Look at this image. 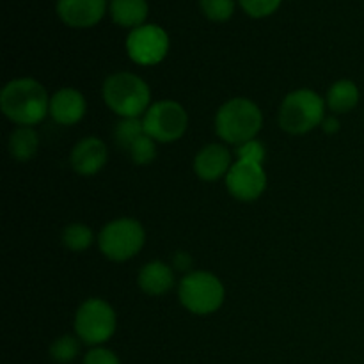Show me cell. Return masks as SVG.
<instances>
[{
    "mask_svg": "<svg viewBox=\"0 0 364 364\" xmlns=\"http://www.w3.org/2000/svg\"><path fill=\"white\" fill-rule=\"evenodd\" d=\"M4 116L20 127H34L50 114L46 89L34 78H16L4 85L0 92Z\"/></svg>",
    "mask_w": 364,
    "mask_h": 364,
    "instance_id": "1",
    "label": "cell"
},
{
    "mask_svg": "<svg viewBox=\"0 0 364 364\" xmlns=\"http://www.w3.org/2000/svg\"><path fill=\"white\" fill-rule=\"evenodd\" d=\"M262 110L247 98H233L217 110L215 132L228 144L242 146L252 141L262 130Z\"/></svg>",
    "mask_w": 364,
    "mask_h": 364,
    "instance_id": "2",
    "label": "cell"
},
{
    "mask_svg": "<svg viewBox=\"0 0 364 364\" xmlns=\"http://www.w3.org/2000/svg\"><path fill=\"white\" fill-rule=\"evenodd\" d=\"M103 100L114 114L121 116V119L141 117L148 112L151 91L141 77L121 71L110 75L105 80Z\"/></svg>",
    "mask_w": 364,
    "mask_h": 364,
    "instance_id": "3",
    "label": "cell"
},
{
    "mask_svg": "<svg viewBox=\"0 0 364 364\" xmlns=\"http://www.w3.org/2000/svg\"><path fill=\"white\" fill-rule=\"evenodd\" d=\"M326 119V100L311 89H297L283 100L279 124L291 135H302L320 127Z\"/></svg>",
    "mask_w": 364,
    "mask_h": 364,
    "instance_id": "4",
    "label": "cell"
},
{
    "mask_svg": "<svg viewBox=\"0 0 364 364\" xmlns=\"http://www.w3.org/2000/svg\"><path fill=\"white\" fill-rule=\"evenodd\" d=\"M178 297L181 306L194 315H210L223 306L224 287L213 274L196 270L180 281Z\"/></svg>",
    "mask_w": 364,
    "mask_h": 364,
    "instance_id": "5",
    "label": "cell"
},
{
    "mask_svg": "<svg viewBox=\"0 0 364 364\" xmlns=\"http://www.w3.org/2000/svg\"><path fill=\"white\" fill-rule=\"evenodd\" d=\"M144 242L146 233L142 224L135 219H128V217L110 220L109 224L103 226L98 237L100 251L112 262L132 259L141 252Z\"/></svg>",
    "mask_w": 364,
    "mask_h": 364,
    "instance_id": "6",
    "label": "cell"
},
{
    "mask_svg": "<svg viewBox=\"0 0 364 364\" xmlns=\"http://www.w3.org/2000/svg\"><path fill=\"white\" fill-rule=\"evenodd\" d=\"M116 311L103 299L91 297L84 301L75 315V333L87 345H102L116 333Z\"/></svg>",
    "mask_w": 364,
    "mask_h": 364,
    "instance_id": "7",
    "label": "cell"
},
{
    "mask_svg": "<svg viewBox=\"0 0 364 364\" xmlns=\"http://www.w3.org/2000/svg\"><path fill=\"white\" fill-rule=\"evenodd\" d=\"M144 134L156 142H174L185 134L188 116L183 107L173 100L153 103L144 114Z\"/></svg>",
    "mask_w": 364,
    "mask_h": 364,
    "instance_id": "8",
    "label": "cell"
},
{
    "mask_svg": "<svg viewBox=\"0 0 364 364\" xmlns=\"http://www.w3.org/2000/svg\"><path fill=\"white\" fill-rule=\"evenodd\" d=\"M169 50V36L159 25H141L127 38L128 57L139 66L162 63Z\"/></svg>",
    "mask_w": 364,
    "mask_h": 364,
    "instance_id": "9",
    "label": "cell"
},
{
    "mask_svg": "<svg viewBox=\"0 0 364 364\" xmlns=\"http://www.w3.org/2000/svg\"><path fill=\"white\" fill-rule=\"evenodd\" d=\"M226 187L238 201H256L267 187V174L262 164L237 160L226 174Z\"/></svg>",
    "mask_w": 364,
    "mask_h": 364,
    "instance_id": "10",
    "label": "cell"
},
{
    "mask_svg": "<svg viewBox=\"0 0 364 364\" xmlns=\"http://www.w3.org/2000/svg\"><path fill=\"white\" fill-rule=\"evenodd\" d=\"M107 11V0H59L57 14L66 25L87 28L98 23Z\"/></svg>",
    "mask_w": 364,
    "mask_h": 364,
    "instance_id": "11",
    "label": "cell"
},
{
    "mask_svg": "<svg viewBox=\"0 0 364 364\" xmlns=\"http://www.w3.org/2000/svg\"><path fill=\"white\" fill-rule=\"evenodd\" d=\"M107 156L109 151L105 142L100 141L98 137H84L75 144L70 162L75 173L82 176H92L105 167Z\"/></svg>",
    "mask_w": 364,
    "mask_h": 364,
    "instance_id": "12",
    "label": "cell"
},
{
    "mask_svg": "<svg viewBox=\"0 0 364 364\" xmlns=\"http://www.w3.org/2000/svg\"><path fill=\"white\" fill-rule=\"evenodd\" d=\"M85 98L80 91L64 87L50 98V116L63 127L77 124L85 116Z\"/></svg>",
    "mask_w": 364,
    "mask_h": 364,
    "instance_id": "13",
    "label": "cell"
},
{
    "mask_svg": "<svg viewBox=\"0 0 364 364\" xmlns=\"http://www.w3.org/2000/svg\"><path fill=\"white\" fill-rule=\"evenodd\" d=\"M231 169V153L223 144H208L196 155L194 173L203 181H217Z\"/></svg>",
    "mask_w": 364,
    "mask_h": 364,
    "instance_id": "14",
    "label": "cell"
},
{
    "mask_svg": "<svg viewBox=\"0 0 364 364\" xmlns=\"http://www.w3.org/2000/svg\"><path fill=\"white\" fill-rule=\"evenodd\" d=\"M137 283L144 294L160 297L174 287L173 269L164 262H149L139 272Z\"/></svg>",
    "mask_w": 364,
    "mask_h": 364,
    "instance_id": "15",
    "label": "cell"
},
{
    "mask_svg": "<svg viewBox=\"0 0 364 364\" xmlns=\"http://www.w3.org/2000/svg\"><path fill=\"white\" fill-rule=\"evenodd\" d=\"M110 16L121 27H130L132 31L148 18V2L146 0H110Z\"/></svg>",
    "mask_w": 364,
    "mask_h": 364,
    "instance_id": "16",
    "label": "cell"
},
{
    "mask_svg": "<svg viewBox=\"0 0 364 364\" xmlns=\"http://www.w3.org/2000/svg\"><path fill=\"white\" fill-rule=\"evenodd\" d=\"M334 114H347L359 103V89L352 80H338L331 85L326 100Z\"/></svg>",
    "mask_w": 364,
    "mask_h": 364,
    "instance_id": "17",
    "label": "cell"
},
{
    "mask_svg": "<svg viewBox=\"0 0 364 364\" xmlns=\"http://www.w3.org/2000/svg\"><path fill=\"white\" fill-rule=\"evenodd\" d=\"M39 148V137L32 127H18L9 135V153L20 162L34 159Z\"/></svg>",
    "mask_w": 364,
    "mask_h": 364,
    "instance_id": "18",
    "label": "cell"
},
{
    "mask_svg": "<svg viewBox=\"0 0 364 364\" xmlns=\"http://www.w3.org/2000/svg\"><path fill=\"white\" fill-rule=\"evenodd\" d=\"M92 240H95V235H92L91 228L85 226V224H70L63 231V244L66 245V249L73 252H80L91 247Z\"/></svg>",
    "mask_w": 364,
    "mask_h": 364,
    "instance_id": "19",
    "label": "cell"
},
{
    "mask_svg": "<svg viewBox=\"0 0 364 364\" xmlns=\"http://www.w3.org/2000/svg\"><path fill=\"white\" fill-rule=\"evenodd\" d=\"M141 135H144V123L139 117H128L121 119L114 128V139L116 144L123 149H130V146L137 141Z\"/></svg>",
    "mask_w": 364,
    "mask_h": 364,
    "instance_id": "20",
    "label": "cell"
},
{
    "mask_svg": "<svg viewBox=\"0 0 364 364\" xmlns=\"http://www.w3.org/2000/svg\"><path fill=\"white\" fill-rule=\"evenodd\" d=\"M78 352H80V343H78L77 338L71 336V334H64V336L57 338L52 343V347H50V358L55 363L66 364L73 361L78 355Z\"/></svg>",
    "mask_w": 364,
    "mask_h": 364,
    "instance_id": "21",
    "label": "cell"
},
{
    "mask_svg": "<svg viewBox=\"0 0 364 364\" xmlns=\"http://www.w3.org/2000/svg\"><path fill=\"white\" fill-rule=\"evenodd\" d=\"M156 141H153L149 135H141L128 149V155L137 166H148L156 159Z\"/></svg>",
    "mask_w": 364,
    "mask_h": 364,
    "instance_id": "22",
    "label": "cell"
},
{
    "mask_svg": "<svg viewBox=\"0 0 364 364\" xmlns=\"http://www.w3.org/2000/svg\"><path fill=\"white\" fill-rule=\"evenodd\" d=\"M205 16L212 21H226L235 13V0H201Z\"/></svg>",
    "mask_w": 364,
    "mask_h": 364,
    "instance_id": "23",
    "label": "cell"
},
{
    "mask_svg": "<svg viewBox=\"0 0 364 364\" xmlns=\"http://www.w3.org/2000/svg\"><path fill=\"white\" fill-rule=\"evenodd\" d=\"M240 6L249 16L265 18L276 13L281 6V0H240Z\"/></svg>",
    "mask_w": 364,
    "mask_h": 364,
    "instance_id": "24",
    "label": "cell"
},
{
    "mask_svg": "<svg viewBox=\"0 0 364 364\" xmlns=\"http://www.w3.org/2000/svg\"><path fill=\"white\" fill-rule=\"evenodd\" d=\"M237 156L238 160H245V162L263 164V159H265V148H263L262 142L252 139V141L245 142V144L237 146Z\"/></svg>",
    "mask_w": 364,
    "mask_h": 364,
    "instance_id": "25",
    "label": "cell"
},
{
    "mask_svg": "<svg viewBox=\"0 0 364 364\" xmlns=\"http://www.w3.org/2000/svg\"><path fill=\"white\" fill-rule=\"evenodd\" d=\"M84 364H121L119 358L112 350L103 347H95L85 354Z\"/></svg>",
    "mask_w": 364,
    "mask_h": 364,
    "instance_id": "26",
    "label": "cell"
},
{
    "mask_svg": "<svg viewBox=\"0 0 364 364\" xmlns=\"http://www.w3.org/2000/svg\"><path fill=\"white\" fill-rule=\"evenodd\" d=\"M173 265L176 270H181V272H187V270L192 269V258L188 252H176L173 258Z\"/></svg>",
    "mask_w": 364,
    "mask_h": 364,
    "instance_id": "27",
    "label": "cell"
},
{
    "mask_svg": "<svg viewBox=\"0 0 364 364\" xmlns=\"http://www.w3.org/2000/svg\"><path fill=\"white\" fill-rule=\"evenodd\" d=\"M322 128L326 134H336V132L340 130V123H338L336 117L331 116V117H326V119H323Z\"/></svg>",
    "mask_w": 364,
    "mask_h": 364,
    "instance_id": "28",
    "label": "cell"
}]
</instances>
